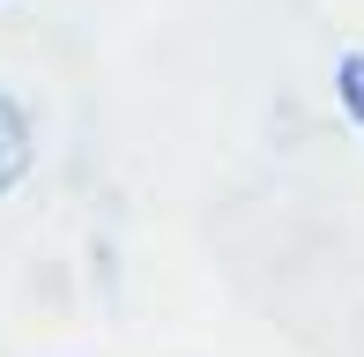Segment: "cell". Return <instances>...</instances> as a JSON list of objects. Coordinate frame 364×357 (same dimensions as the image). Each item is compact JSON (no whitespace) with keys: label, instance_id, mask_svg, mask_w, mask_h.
I'll list each match as a JSON object with an SVG mask.
<instances>
[{"label":"cell","instance_id":"6da1fadb","mask_svg":"<svg viewBox=\"0 0 364 357\" xmlns=\"http://www.w3.org/2000/svg\"><path fill=\"white\" fill-rule=\"evenodd\" d=\"M30 156H38V127H30L23 97H15V90H0V193H15V186H23Z\"/></svg>","mask_w":364,"mask_h":357}]
</instances>
